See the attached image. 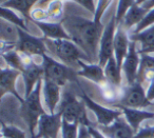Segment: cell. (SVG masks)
<instances>
[{
  "label": "cell",
  "mask_w": 154,
  "mask_h": 138,
  "mask_svg": "<svg viewBox=\"0 0 154 138\" xmlns=\"http://www.w3.org/2000/svg\"><path fill=\"white\" fill-rule=\"evenodd\" d=\"M61 23L71 40L87 54L91 62L98 63L99 43L105 30L103 23L76 15L66 16Z\"/></svg>",
  "instance_id": "6da1fadb"
},
{
  "label": "cell",
  "mask_w": 154,
  "mask_h": 138,
  "mask_svg": "<svg viewBox=\"0 0 154 138\" xmlns=\"http://www.w3.org/2000/svg\"><path fill=\"white\" fill-rule=\"evenodd\" d=\"M45 42L48 49V54L50 56L75 70H79V66H78L79 60H85L92 63L87 54L72 40H68V39L53 40V39L45 38Z\"/></svg>",
  "instance_id": "7a4b0ae2"
},
{
  "label": "cell",
  "mask_w": 154,
  "mask_h": 138,
  "mask_svg": "<svg viewBox=\"0 0 154 138\" xmlns=\"http://www.w3.org/2000/svg\"><path fill=\"white\" fill-rule=\"evenodd\" d=\"M42 85L43 79L37 83L35 89L28 97H24V101L21 103V116L28 127L31 138H36V130L38 127L39 119L43 114L47 113L41 101Z\"/></svg>",
  "instance_id": "3957f363"
},
{
  "label": "cell",
  "mask_w": 154,
  "mask_h": 138,
  "mask_svg": "<svg viewBox=\"0 0 154 138\" xmlns=\"http://www.w3.org/2000/svg\"><path fill=\"white\" fill-rule=\"evenodd\" d=\"M62 114V118L69 122H77L80 125L92 127L93 124L87 114V106L82 98H77L72 92L66 91L63 93L57 109Z\"/></svg>",
  "instance_id": "277c9868"
},
{
  "label": "cell",
  "mask_w": 154,
  "mask_h": 138,
  "mask_svg": "<svg viewBox=\"0 0 154 138\" xmlns=\"http://www.w3.org/2000/svg\"><path fill=\"white\" fill-rule=\"evenodd\" d=\"M41 58H42L41 66H42L43 72H45L43 78L54 81L61 87H64L68 82H76L79 85L78 79H77L78 77L77 70L58 61L55 58L50 56L49 54H45L41 56Z\"/></svg>",
  "instance_id": "5b68a950"
},
{
  "label": "cell",
  "mask_w": 154,
  "mask_h": 138,
  "mask_svg": "<svg viewBox=\"0 0 154 138\" xmlns=\"http://www.w3.org/2000/svg\"><path fill=\"white\" fill-rule=\"evenodd\" d=\"M116 104L127 106V108L143 110L146 108L154 106V102L148 99L147 93H146V90L143 89V83L136 81L135 83L128 85V87H126V89L122 90V96ZM116 104H114V106H116Z\"/></svg>",
  "instance_id": "8992f818"
},
{
  "label": "cell",
  "mask_w": 154,
  "mask_h": 138,
  "mask_svg": "<svg viewBox=\"0 0 154 138\" xmlns=\"http://www.w3.org/2000/svg\"><path fill=\"white\" fill-rule=\"evenodd\" d=\"M0 123L2 124H26L21 116V102L13 95L8 94L0 101Z\"/></svg>",
  "instance_id": "52a82bcc"
},
{
  "label": "cell",
  "mask_w": 154,
  "mask_h": 138,
  "mask_svg": "<svg viewBox=\"0 0 154 138\" xmlns=\"http://www.w3.org/2000/svg\"><path fill=\"white\" fill-rule=\"evenodd\" d=\"M82 98L84 100V102L86 103L87 108L90 111H92L93 114L95 115L97 120V125H110L122 115V112L119 109L116 108H108V106H101V104L97 103L96 101L92 99L91 97H89L87 95V93L82 90Z\"/></svg>",
  "instance_id": "ba28073f"
},
{
  "label": "cell",
  "mask_w": 154,
  "mask_h": 138,
  "mask_svg": "<svg viewBox=\"0 0 154 138\" xmlns=\"http://www.w3.org/2000/svg\"><path fill=\"white\" fill-rule=\"evenodd\" d=\"M19 39L16 43V50L29 56H42L48 54V49L45 42V38L33 36L29 32L18 29Z\"/></svg>",
  "instance_id": "9c48e42d"
},
{
  "label": "cell",
  "mask_w": 154,
  "mask_h": 138,
  "mask_svg": "<svg viewBox=\"0 0 154 138\" xmlns=\"http://www.w3.org/2000/svg\"><path fill=\"white\" fill-rule=\"evenodd\" d=\"M116 29H117V22H116L115 14H113L110 21L106 24L99 43L98 64L103 68L106 66L108 60L114 55V38H115Z\"/></svg>",
  "instance_id": "30bf717a"
},
{
  "label": "cell",
  "mask_w": 154,
  "mask_h": 138,
  "mask_svg": "<svg viewBox=\"0 0 154 138\" xmlns=\"http://www.w3.org/2000/svg\"><path fill=\"white\" fill-rule=\"evenodd\" d=\"M62 120V114L58 111L54 114H43L39 119L36 138H59Z\"/></svg>",
  "instance_id": "8fae6325"
},
{
  "label": "cell",
  "mask_w": 154,
  "mask_h": 138,
  "mask_svg": "<svg viewBox=\"0 0 154 138\" xmlns=\"http://www.w3.org/2000/svg\"><path fill=\"white\" fill-rule=\"evenodd\" d=\"M136 43L137 42L134 41L130 42L128 54L125 58L122 68L128 85L133 84L137 81V74H138L139 64H140V54L136 47Z\"/></svg>",
  "instance_id": "7c38bea8"
},
{
  "label": "cell",
  "mask_w": 154,
  "mask_h": 138,
  "mask_svg": "<svg viewBox=\"0 0 154 138\" xmlns=\"http://www.w3.org/2000/svg\"><path fill=\"white\" fill-rule=\"evenodd\" d=\"M22 73L15 69L9 68V66H2L1 73H0V91H1V98L5 95L10 94L13 95L19 100L20 102L24 101V98L19 95L16 89V81L18 77L21 76Z\"/></svg>",
  "instance_id": "4fadbf2b"
},
{
  "label": "cell",
  "mask_w": 154,
  "mask_h": 138,
  "mask_svg": "<svg viewBox=\"0 0 154 138\" xmlns=\"http://www.w3.org/2000/svg\"><path fill=\"white\" fill-rule=\"evenodd\" d=\"M42 96L48 113L54 114L57 112L58 106L61 101V87L56 82L43 78Z\"/></svg>",
  "instance_id": "5bb4252c"
},
{
  "label": "cell",
  "mask_w": 154,
  "mask_h": 138,
  "mask_svg": "<svg viewBox=\"0 0 154 138\" xmlns=\"http://www.w3.org/2000/svg\"><path fill=\"white\" fill-rule=\"evenodd\" d=\"M107 138H134L135 132L130 127L124 115L118 117L110 125H96Z\"/></svg>",
  "instance_id": "9a60e30c"
},
{
  "label": "cell",
  "mask_w": 154,
  "mask_h": 138,
  "mask_svg": "<svg viewBox=\"0 0 154 138\" xmlns=\"http://www.w3.org/2000/svg\"><path fill=\"white\" fill-rule=\"evenodd\" d=\"M113 108L119 109L122 112L125 119L127 122L130 124V127L133 129L135 134L138 132V130L141 127V123L146 120H154V112H150V111L141 110V109H132V108H127L124 106H113Z\"/></svg>",
  "instance_id": "2e32d148"
},
{
  "label": "cell",
  "mask_w": 154,
  "mask_h": 138,
  "mask_svg": "<svg viewBox=\"0 0 154 138\" xmlns=\"http://www.w3.org/2000/svg\"><path fill=\"white\" fill-rule=\"evenodd\" d=\"M130 42L131 40L130 36H129V32L125 30L122 24H118L117 29H116L115 38H114V56H115L118 68L120 70L122 68L125 58L128 54Z\"/></svg>",
  "instance_id": "e0dca14e"
},
{
  "label": "cell",
  "mask_w": 154,
  "mask_h": 138,
  "mask_svg": "<svg viewBox=\"0 0 154 138\" xmlns=\"http://www.w3.org/2000/svg\"><path fill=\"white\" fill-rule=\"evenodd\" d=\"M78 66H79V70L77 71L78 77H84L97 84L98 87L107 82L105 70L98 63H90L85 60H79Z\"/></svg>",
  "instance_id": "ac0fdd59"
},
{
  "label": "cell",
  "mask_w": 154,
  "mask_h": 138,
  "mask_svg": "<svg viewBox=\"0 0 154 138\" xmlns=\"http://www.w3.org/2000/svg\"><path fill=\"white\" fill-rule=\"evenodd\" d=\"M21 76L23 77L24 87H26L24 97H28L33 92V90L35 89L37 83L43 79V77H45V72H43L42 66L36 63V62L34 61L32 64H30V66L24 69Z\"/></svg>",
  "instance_id": "d6986e66"
},
{
  "label": "cell",
  "mask_w": 154,
  "mask_h": 138,
  "mask_svg": "<svg viewBox=\"0 0 154 138\" xmlns=\"http://www.w3.org/2000/svg\"><path fill=\"white\" fill-rule=\"evenodd\" d=\"M33 23L38 26L39 30L42 32L45 38L53 39V40H57V39H68V40H71L70 36L66 33V29L63 28L61 21H34Z\"/></svg>",
  "instance_id": "ffe728a7"
},
{
  "label": "cell",
  "mask_w": 154,
  "mask_h": 138,
  "mask_svg": "<svg viewBox=\"0 0 154 138\" xmlns=\"http://www.w3.org/2000/svg\"><path fill=\"white\" fill-rule=\"evenodd\" d=\"M148 12L149 11L146 10L145 8H143L141 5L135 3V5L127 12V14L125 15V17L122 18V22H120L119 24H122L125 30H127L130 33L131 31L143 19V17H145Z\"/></svg>",
  "instance_id": "44dd1931"
},
{
  "label": "cell",
  "mask_w": 154,
  "mask_h": 138,
  "mask_svg": "<svg viewBox=\"0 0 154 138\" xmlns=\"http://www.w3.org/2000/svg\"><path fill=\"white\" fill-rule=\"evenodd\" d=\"M105 70V75L106 79L110 84L114 85V87H122V71L118 68L117 61L115 59V56H112L108 62L106 63V66H103Z\"/></svg>",
  "instance_id": "7402d4cb"
},
{
  "label": "cell",
  "mask_w": 154,
  "mask_h": 138,
  "mask_svg": "<svg viewBox=\"0 0 154 138\" xmlns=\"http://www.w3.org/2000/svg\"><path fill=\"white\" fill-rule=\"evenodd\" d=\"M39 0H7L5 2L1 3V7L9 8L14 11H17L26 19L31 20V12L32 8L38 2Z\"/></svg>",
  "instance_id": "603a6c76"
},
{
  "label": "cell",
  "mask_w": 154,
  "mask_h": 138,
  "mask_svg": "<svg viewBox=\"0 0 154 138\" xmlns=\"http://www.w3.org/2000/svg\"><path fill=\"white\" fill-rule=\"evenodd\" d=\"M1 19L7 20L8 22L14 24L17 28L21 29V30L26 31V32L30 33L28 26V20L24 16H22L20 13H17L14 10L9 9V8H3L1 7Z\"/></svg>",
  "instance_id": "cb8c5ba5"
},
{
  "label": "cell",
  "mask_w": 154,
  "mask_h": 138,
  "mask_svg": "<svg viewBox=\"0 0 154 138\" xmlns=\"http://www.w3.org/2000/svg\"><path fill=\"white\" fill-rule=\"evenodd\" d=\"M18 29L19 28L8 22L7 20L1 19V21H0V38H1V41L16 44L18 39H19Z\"/></svg>",
  "instance_id": "d4e9b609"
},
{
  "label": "cell",
  "mask_w": 154,
  "mask_h": 138,
  "mask_svg": "<svg viewBox=\"0 0 154 138\" xmlns=\"http://www.w3.org/2000/svg\"><path fill=\"white\" fill-rule=\"evenodd\" d=\"M130 40L134 42L140 43V48H148L154 45V26L146 29L145 31H141L136 34H131L129 33Z\"/></svg>",
  "instance_id": "484cf974"
},
{
  "label": "cell",
  "mask_w": 154,
  "mask_h": 138,
  "mask_svg": "<svg viewBox=\"0 0 154 138\" xmlns=\"http://www.w3.org/2000/svg\"><path fill=\"white\" fill-rule=\"evenodd\" d=\"M48 14V21L52 22H60L62 20V15H63V12H62V5L61 1L59 0H53L51 1V3L49 5L47 10Z\"/></svg>",
  "instance_id": "4316f807"
},
{
  "label": "cell",
  "mask_w": 154,
  "mask_h": 138,
  "mask_svg": "<svg viewBox=\"0 0 154 138\" xmlns=\"http://www.w3.org/2000/svg\"><path fill=\"white\" fill-rule=\"evenodd\" d=\"M1 138H26V134L22 127L17 125L1 123Z\"/></svg>",
  "instance_id": "83f0119b"
},
{
  "label": "cell",
  "mask_w": 154,
  "mask_h": 138,
  "mask_svg": "<svg viewBox=\"0 0 154 138\" xmlns=\"http://www.w3.org/2000/svg\"><path fill=\"white\" fill-rule=\"evenodd\" d=\"M148 71H154V55L140 54V64H139L138 74H137V80H139Z\"/></svg>",
  "instance_id": "f1b7e54d"
},
{
  "label": "cell",
  "mask_w": 154,
  "mask_h": 138,
  "mask_svg": "<svg viewBox=\"0 0 154 138\" xmlns=\"http://www.w3.org/2000/svg\"><path fill=\"white\" fill-rule=\"evenodd\" d=\"M79 123L69 122L63 119L61 127V138H77L79 132Z\"/></svg>",
  "instance_id": "f546056e"
},
{
  "label": "cell",
  "mask_w": 154,
  "mask_h": 138,
  "mask_svg": "<svg viewBox=\"0 0 154 138\" xmlns=\"http://www.w3.org/2000/svg\"><path fill=\"white\" fill-rule=\"evenodd\" d=\"M136 3V0H118L117 8H116L115 12V17H116V22L117 24H119L122 22V18L125 17V15L127 14V12Z\"/></svg>",
  "instance_id": "4dcf8cb0"
},
{
  "label": "cell",
  "mask_w": 154,
  "mask_h": 138,
  "mask_svg": "<svg viewBox=\"0 0 154 138\" xmlns=\"http://www.w3.org/2000/svg\"><path fill=\"white\" fill-rule=\"evenodd\" d=\"M154 26V8L151 10H149L146 16L143 17V19L131 31V34H136V33H139L141 31H145L146 29L150 28V26Z\"/></svg>",
  "instance_id": "1f68e13d"
},
{
  "label": "cell",
  "mask_w": 154,
  "mask_h": 138,
  "mask_svg": "<svg viewBox=\"0 0 154 138\" xmlns=\"http://www.w3.org/2000/svg\"><path fill=\"white\" fill-rule=\"evenodd\" d=\"M111 2H112V0H98V2H97V5H96V12H95V14H94L93 20H95L96 22H100L103 13L107 11L108 7H109Z\"/></svg>",
  "instance_id": "d6a6232c"
},
{
  "label": "cell",
  "mask_w": 154,
  "mask_h": 138,
  "mask_svg": "<svg viewBox=\"0 0 154 138\" xmlns=\"http://www.w3.org/2000/svg\"><path fill=\"white\" fill-rule=\"evenodd\" d=\"M134 138H154V125H143L135 134Z\"/></svg>",
  "instance_id": "836d02e7"
},
{
  "label": "cell",
  "mask_w": 154,
  "mask_h": 138,
  "mask_svg": "<svg viewBox=\"0 0 154 138\" xmlns=\"http://www.w3.org/2000/svg\"><path fill=\"white\" fill-rule=\"evenodd\" d=\"M76 3H78L79 5H82V8H85L86 10H88L89 12L94 15L95 12H96V5L94 2V0H73Z\"/></svg>",
  "instance_id": "e575fe53"
},
{
  "label": "cell",
  "mask_w": 154,
  "mask_h": 138,
  "mask_svg": "<svg viewBox=\"0 0 154 138\" xmlns=\"http://www.w3.org/2000/svg\"><path fill=\"white\" fill-rule=\"evenodd\" d=\"M77 138H93L90 133L89 127L79 125V132H78V137Z\"/></svg>",
  "instance_id": "d590c367"
},
{
  "label": "cell",
  "mask_w": 154,
  "mask_h": 138,
  "mask_svg": "<svg viewBox=\"0 0 154 138\" xmlns=\"http://www.w3.org/2000/svg\"><path fill=\"white\" fill-rule=\"evenodd\" d=\"M89 130H90V133L93 138H107L103 133H101V131L96 127V125L89 127Z\"/></svg>",
  "instance_id": "8d00e7d4"
},
{
  "label": "cell",
  "mask_w": 154,
  "mask_h": 138,
  "mask_svg": "<svg viewBox=\"0 0 154 138\" xmlns=\"http://www.w3.org/2000/svg\"><path fill=\"white\" fill-rule=\"evenodd\" d=\"M146 93H147L148 99H149L150 101L154 102V80L149 83V87H148Z\"/></svg>",
  "instance_id": "74e56055"
},
{
  "label": "cell",
  "mask_w": 154,
  "mask_h": 138,
  "mask_svg": "<svg viewBox=\"0 0 154 138\" xmlns=\"http://www.w3.org/2000/svg\"><path fill=\"white\" fill-rule=\"evenodd\" d=\"M141 7L145 8L146 10H151L154 8V0H149V1H147L146 3H143V5H141Z\"/></svg>",
  "instance_id": "f35d334b"
},
{
  "label": "cell",
  "mask_w": 154,
  "mask_h": 138,
  "mask_svg": "<svg viewBox=\"0 0 154 138\" xmlns=\"http://www.w3.org/2000/svg\"><path fill=\"white\" fill-rule=\"evenodd\" d=\"M147 1H149V0H136V3L139 5H143V3L147 2Z\"/></svg>",
  "instance_id": "ab89813d"
}]
</instances>
